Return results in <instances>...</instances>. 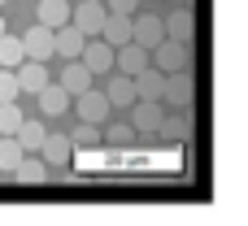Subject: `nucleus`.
Returning <instances> with one entry per match:
<instances>
[{"label":"nucleus","instance_id":"f257e3e1","mask_svg":"<svg viewBox=\"0 0 248 226\" xmlns=\"http://www.w3.org/2000/svg\"><path fill=\"white\" fill-rule=\"evenodd\" d=\"M148 61H153L161 74H174V70H192V44H179V39H161L157 48H148Z\"/></svg>","mask_w":248,"mask_h":226},{"label":"nucleus","instance_id":"f03ea898","mask_svg":"<svg viewBox=\"0 0 248 226\" xmlns=\"http://www.w3.org/2000/svg\"><path fill=\"white\" fill-rule=\"evenodd\" d=\"M161 105H170V109H192V105H196V74H192V70H174V74H166Z\"/></svg>","mask_w":248,"mask_h":226},{"label":"nucleus","instance_id":"7ed1b4c3","mask_svg":"<svg viewBox=\"0 0 248 226\" xmlns=\"http://www.w3.org/2000/svg\"><path fill=\"white\" fill-rule=\"evenodd\" d=\"M70 105L78 109V122H92V126H100V122H109V118H113L109 96H105V91H96V87H87V91L70 96Z\"/></svg>","mask_w":248,"mask_h":226},{"label":"nucleus","instance_id":"20e7f679","mask_svg":"<svg viewBox=\"0 0 248 226\" xmlns=\"http://www.w3.org/2000/svg\"><path fill=\"white\" fill-rule=\"evenodd\" d=\"M100 22H105V0H78V4H70V26H78L87 39L100 35Z\"/></svg>","mask_w":248,"mask_h":226},{"label":"nucleus","instance_id":"39448f33","mask_svg":"<svg viewBox=\"0 0 248 226\" xmlns=\"http://www.w3.org/2000/svg\"><path fill=\"white\" fill-rule=\"evenodd\" d=\"M131 39L140 48H157L166 39V22L157 13H131Z\"/></svg>","mask_w":248,"mask_h":226},{"label":"nucleus","instance_id":"423d86ee","mask_svg":"<svg viewBox=\"0 0 248 226\" xmlns=\"http://www.w3.org/2000/svg\"><path fill=\"white\" fill-rule=\"evenodd\" d=\"M131 126H135V135H157V126H161V118H166V105L161 100H131Z\"/></svg>","mask_w":248,"mask_h":226},{"label":"nucleus","instance_id":"0eeeda50","mask_svg":"<svg viewBox=\"0 0 248 226\" xmlns=\"http://www.w3.org/2000/svg\"><path fill=\"white\" fill-rule=\"evenodd\" d=\"M166 22V39H179V44H196V13H192V4H179L170 17H161Z\"/></svg>","mask_w":248,"mask_h":226},{"label":"nucleus","instance_id":"6e6552de","mask_svg":"<svg viewBox=\"0 0 248 226\" xmlns=\"http://www.w3.org/2000/svg\"><path fill=\"white\" fill-rule=\"evenodd\" d=\"M78 61H83V65L92 70V78H96V74H109V70H113V48H109V44H105L100 35H92V39L83 44Z\"/></svg>","mask_w":248,"mask_h":226},{"label":"nucleus","instance_id":"1a4fd4ad","mask_svg":"<svg viewBox=\"0 0 248 226\" xmlns=\"http://www.w3.org/2000/svg\"><path fill=\"white\" fill-rule=\"evenodd\" d=\"M17 39H22L26 61H48V57H52V30H48V26L35 22V26H31L26 35H17Z\"/></svg>","mask_w":248,"mask_h":226},{"label":"nucleus","instance_id":"9d476101","mask_svg":"<svg viewBox=\"0 0 248 226\" xmlns=\"http://www.w3.org/2000/svg\"><path fill=\"white\" fill-rule=\"evenodd\" d=\"M144 65H148V48H140L135 39H131V44H118V48H113V70H118V74H131V78H135Z\"/></svg>","mask_w":248,"mask_h":226},{"label":"nucleus","instance_id":"9b49d317","mask_svg":"<svg viewBox=\"0 0 248 226\" xmlns=\"http://www.w3.org/2000/svg\"><path fill=\"white\" fill-rule=\"evenodd\" d=\"M192 131H196V118H192V109L166 113V118H161V126H157V135H166L170 144H183V139H192Z\"/></svg>","mask_w":248,"mask_h":226},{"label":"nucleus","instance_id":"f8f14e48","mask_svg":"<svg viewBox=\"0 0 248 226\" xmlns=\"http://www.w3.org/2000/svg\"><path fill=\"white\" fill-rule=\"evenodd\" d=\"M83 44H87V35H83L78 26H70V22L52 30V57H65V61H70V57L83 52Z\"/></svg>","mask_w":248,"mask_h":226},{"label":"nucleus","instance_id":"ddd939ff","mask_svg":"<svg viewBox=\"0 0 248 226\" xmlns=\"http://www.w3.org/2000/svg\"><path fill=\"white\" fill-rule=\"evenodd\" d=\"M35 100H39V113H44V118H61V113L70 109V91H65L61 83H44V87L35 91Z\"/></svg>","mask_w":248,"mask_h":226},{"label":"nucleus","instance_id":"4468645a","mask_svg":"<svg viewBox=\"0 0 248 226\" xmlns=\"http://www.w3.org/2000/svg\"><path fill=\"white\" fill-rule=\"evenodd\" d=\"M100 39H105L109 48H118V44H131V13H109V9H105Z\"/></svg>","mask_w":248,"mask_h":226},{"label":"nucleus","instance_id":"2eb2a0df","mask_svg":"<svg viewBox=\"0 0 248 226\" xmlns=\"http://www.w3.org/2000/svg\"><path fill=\"white\" fill-rule=\"evenodd\" d=\"M13 179H17V183H26V187H35V183H44V179H48V161H44L39 152H22V161L13 166Z\"/></svg>","mask_w":248,"mask_h":226},{"label":"nucleus","instance_id":"dca6fc26","mask_svg":"<svg viewBox=\"0 0 248 226\" xmlns=\"http://www.w3.org/2000/svg\"><path fill=\"white\" fill-rule=\"evenodd\" d=\"M35 22L48 26V30L65 26L70 22V0H35Z\"/></svg>","mask_w":248,"mask_h":226},{"label":"nucleus","instance_id":"f3484780","mask_svg":"<svg viewBox=\"0 0 248 226\" xmlns=\"http://www.w3.org/2000/svg\"><path fill=\"white\" fill-rule=\"evenodd\" d=\"M13 78H17V91H31V96H35V91L48 83V65H44V61H22V65L13 70Z\"/></svg>","mask_w":248,"mask_h":226},{"label":"nucleus","instance_id":"a211bd4d","mask_svg":"<svg viewBox=\"0 0 248 226\" xmlns=\"http://www.w3.org/2000/svg\"><path fill=\"white\" fill-rule=\"evenodd\" d=\"M70 96H78V91H87L92 87V70L78 61V57H70V65H61V78H57Z\"/></svg>","mask_w":248,"mask_h":226},{"label":"nucleus","instance_id":"6ab92c4d","mask_svg":"<svg viewBox=\"0 0 248 226\" xmlns=\"http://www.w3.org/2000/svg\"><path fill=\"white\" fill-rule=\"evenodd\" d=\"M161 87H166V74L148 61V65L135 74V96H140V100H161Z\"/></svg>","mask_w":248,"mask_h":226},{"label":"nucleus","instance_id":"aec40b11","mask_svg":"<svg viewBox=\"0 0 248 226\" xmlns=\"http://www.w3.org/2000/svg\"><path fill=\"white\" fill-rule=\"evenodd\" d=\"M109 105L113 109H131V100H135V78L131 74H118V70H109Z\"/></svg>","mask_w":248,"mask_h":226},{"label":"nucleus","instance_id":"412c9836","mask_svg":"<svg viewBox=\"0 0 248 226\" xmlns=\"http://www.w3.org/2000/svg\"><path fill=\"white\" fill-rule=\"evenodd\" d=\"M39 157H44L48 166H65V161L74 157V144H70V135H44V144H39Z\"/></svg>","mask_w":248,"mask_h":226},{"label":"nucleus","instance_id":"4be33fe9","mask_svg":"<svg viewBox=\"0 0 248 226\" xmlns=\"http://www.w3.org/2000/svg\"><path fill=\"white\" fill-rule=\"evenodd\" d=\"M44 122H31V118H22V126L13 131V139H17V148L22 152H39V144H44Z\"/></svg>","mask_w":248,"mask_h":226},{"label":"nucleus","instance_id":"5701e85b","mask_svg":"<svg viewBox=\"0 0 248 226\" xmlns=\"http://www.w3.org/2000/svg\"><path fill=\"white\" fill-rule=\"evenodd\" d=\"M22 61H26V52H22V39L4 30V35H0V65H4V70H17Z\"/></svg>","mask_w":248,"mask_h":226},{"label":"nucleus","instance_id":"b1692460","mask_svg":"<svg viewBox=\"0 0 248 226\" xmlns=\"http://www.w3.org/2000/svg\"><path fill=\"white\" fill-rule=\"evenodd\" d=\"M22 161V148L13 135H0V174H13V166Z\"/></svg>","mask_w":248,"mask_h":226},{"label":"nucleus","instance_id":"393cba45","mask_svg":"<svg viewBox=\"0 0 248 226\" xmlns=\"http://www.w3.org/2000/svg\"><path fill=\"white\" fill-rule=\"evenodd\" d=\"M22 126V109H17V100H0V135H13Z\"/></svg>","mask_w":248,"mask_h":226},{"label":"nucleus","instance_id":"a878e982","mask_svg":"<svg viewBox=\"0 0 248 226\" xmlns=\"http://www.w3.org/2000/svg\"><path fill=\"white\" fill-rule=\"evenodd\" d=\"M105 139H109V144H131V139H135V126H131V122H113Z\"/></svg>","mask_w":248,"mask_h":226},{"label":"nucleus","instance_id":"bb28decb","mask_svg":"<svg viewBox=\"0 0 248 226\" xmlns=\"http://www.w3.org/2000/svg\"><path fill=\"white\" fill-rule=\"evenodd\" d=\"M22 91H17V78H13V70H4L0 65V100H17Z\"/></svg>","mask_w":248,"mask_h":226},{"label":"nucleus","instance_id":"cd10ccee","mask_svg":"<svg viewBox=\"0 0 248 226\" xmlns=\"http://www.w3.org/2000/svg\"><path fill=\"white\" fill-rule=\"evenodd\" d=\"M70 144H100V135H96V126H92V122H78V131L70 135Z\"/></svg>","mask_w":248,"mask_h":226},{"label":"nucleus","instance_id":"c85d7f7f","mask_svg":"<svg viewBox=\"0 0 248 226\" xmlns=\"http://www.w3.org/2000/svg\"><path fill=\"white\" fill-rule=\"evenodd\" d=\"M109 13H140V0H105Z\"/></svg>","mask_w":248,"mask_h":226},{"label":"nucleus","instance_id":"c756f323","mask_svg":"<svg viewBox=\"0 0 248 226\" xmlns=\"http://www.w3.org/2000/svg\"><path fill=\"white\" fill-rule=\"evenodd\" d=\"M0 35H4V17H0Z\"/></svg>","mask_w":248,"mask_h":226},{"label":"nucleus","instance_id":"7c9ffc66","mask_svg":"<svg viewBox=\"0 0 248 226\" xmlns=\"http://www.w3.org/2000/svg\"><path fill=\"white\" fill-rule=\"evenodd\" d=\"M0 4H4V0H0Z\"/></svg>","mask_w":248,"mask_h":226}]
</instances>
